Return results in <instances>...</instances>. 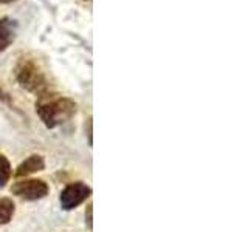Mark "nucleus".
Listing matches in <instances>:
<instances>
[{"mask_svg": "<svg viewBox=\"0 0 248 232\" xmlns=\"http://www.w3.org/2000/svg\"><path fill=\"white\" fill-rule=\"evenodd\" d=\"M78 105L73 99L67 96L54 95V93H45L39 96L36 102V113L39 115L45 127L56 129L65 124L76 115Z\"/></svg>", "mask_w": 248, "mask_h": 232, "instance_id": "f257e3e1", "label": "nucleus"}, {"mask_svg": "<svg viewBox=\"0 0 248 232\" xmlns=\"http://www.w3.org/2000/svg\"><path fill=\"white\" fill-rule=\"evenodd\" d=\"M14 74L20 87L36 96H42L50 91L48 77L33 58H22L14 68Z\"/></svg>", "mask_w": 248, "mask_h": 232, "instance_id": "f03ea898", "label": "nucleus"}, {"mask_svg": "<svg viewBox=\"0 0 248 232\" xmlns=\"http://www.w3.org/2000/svg\"><path fill=\"white\" fill-rule=\"evenodd\" d=\"M90 193H92V189L82 181L68 184L61 193V198H59L61 207L64 209V211H72V209L82 204L84 201L90 197Z\"/></svg>", "mask_w": 248, "mask_h": 232, "instance_id": "7ed1b4c3", "label": "nucleus"}, {"mask_svg": "<svg viewBox=\"0 0 248 232\" xmlns=\"http://www.w3.org/2000/svg\"><path fill=\"white\" fill-rule=\"evenodd\" d=\"M11 192L14 195L20 197L22 200L34 201L46 197V193H48V184L42 180H25L16 183L11 188Z\"/></svg>", "mask_w": 248, "mask_h": 232, "instance_id": "20e7f679", "label": "nucleus"}, {"mask_svg": "<svg viewBox=\"0 0 248 232\" xmlns=\"http://www.w3.org/2000/svg\"><path fill=\"white\" fill-rule=\"evenodd\" d=\"M17 34V22L10 17L0 19V53L10 46Z\"/></svg>", "mask_w": 248, "mask_h": 232, "instance_id": "39448f33", "label": "nucleus"}, {"mask_svg": "<svg viewBox=\"0 0 248 232\" xmlns=\"http://www.w3.org/2000/svg\"><path fill=\"white\" fill-rule=\"evenodd\" d=\"M45 169V160L41 157V155H33V157L27 158L22 164L16 170V175L17 176H27L31 174L41 172V170Z\"/></svg>", "mask_w": 248, "mask_h": 232, "instance_id": "423d86ee", "label": "nucleus"}, {"mask_svg": "<svg viewBox=\"0 0 248 232\" xmlns=\"http://www.w3.org/2000/svg\"><path fill=\"white\" fill-rule=\"evenodd\" d=\"M14 215V203L10 198H0V226L10 223Z\"/></svg>", "mask_w": 248, "mask_h": 232, "instance_id": "0eeeda50", "label": "nucleus"}, {"mask_svg": "<svg viewBox=\"0 0 248 232\" xmlns=\"http://www.w3.org/2000/svg\"><path fill=\"white\" fill-rule=\"evenodd\" d=\"M11 174H13V170H11L10 161H8L3 155H0V188H5L6 183L10 181Z\"/></svg>", "mask_w": 248, "mask_h": 232, "instance_id": "6e6552de", "label": "nucleus"}, {"mask_svg": "<svg viewBox=\"0 0 248 232\" xmlns=\"http://www.w3.org/2000/svg\"><path fill=\"white\" fill-rule=\"evenodd\" d=\"M87 224H89V228L92 229V204H89V209H87Z\"/></svg>", "mask_w": 248, "mask_h": 232, "instance_id": "1a4fd4ad", "label": "nucleus"}, {"mask_svg": "<svg viewBox=\"0 0 248 232\" xmlns=\"http://www.w3.org/2000/svg\"><path fill=\"white\" fill-rule=\"evenodd\" d=\"M11 2H16V0H0V3H11Z\"/></svg>", "mask_w": 248, "mask_h": 232, "instance_id": "9d476101", "label": "nucleus"}]
</instances>
